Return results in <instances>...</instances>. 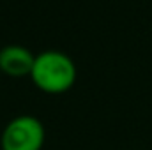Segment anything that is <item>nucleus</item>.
Listing matches in <instances>:
<instances>
[{"label": "nucleus", "instance_id": "1", "mask_svg": "<svg viewBox=\"0 0 152 150\" xmlns=\"http://www.w3.org/2000/svg\"><path fill=\"white\" fill-rule=\"evenodd\" d=\"M75 60L60 50H44L36 55L30 79L41 92L48 95H60L69 92L76 83Z\"/></svg>", "mask_w": 152, "mask_h": 150}, {"label": "nucleus", "instance_id": "2", "mask_svg": "<svg viewBox=\"0 0 152 150\" xmlns=\"http://www.w3.org/2000/svg\"><path fill=\"white\" fill-rule=\"evenodd\" d=\"M44 141V124L34 115H18L11 118L0 134L2 150H42Z\"/></svg>", "mask_w": 152, "mask_h": 150}, {"label": "nucleus", "instance_id": "3", "mask_svg": "<svg viewBox=\"0 0 152 150\" xmlns=\"http://www.w3.org/2000/svg\"><path fill=\"white\" fill-rule=\"evenodd\" d=\"M36 55L21 44H5L0 48V73L9 78L30 76Z\"/></svg>", "mask_w": 152, "mask_h": 150}]
</instances>
